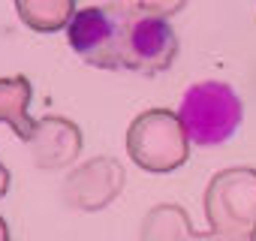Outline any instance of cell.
<instances>
[{"label":"cell","mask_w":256,"mask_h":241,"mask_svg":"<svg viewBox=\"0 0 256 241\" xmlns=\"http://www.w3.org/2000/svg\"><path fill=\"white\" fill-rule=\"evenodd\" d=\"M72 52L102 70L124 66V42H126V16L112 6H88L78 10L66 28Z\"/></svg>","instance_id":"cell-2"},{"label":"cell","mask_w":256,"mask_h":241,"mask_svg":"<svg viewBox=\"0 0 256 241\" xmlns=\"http://www.w3.org/2000/svg\"><path fill=\"white\" fill-rule=\"evenodd\" d=\"M244 106L235 88L223 82H199L184 90L178 106V124L193 145L214 148L232 139L241 127Z\"/></svg>","instance_id":"cell-1"},{"label":"cell","mask_w":256,"mask_h":241,"mask_svg":"<svg viewBox=\"0 0 256 241\" xmlns=\"http://www.w3.org/2000/svg\"><path fill=\"white\" fill-rule=\"evenodd\" d=\"M178 36L163 16L136 12L126 18V42H124V70L160 72L175 60Z\"/></svg>","instance_id":"cell-3"}]
</instances>
